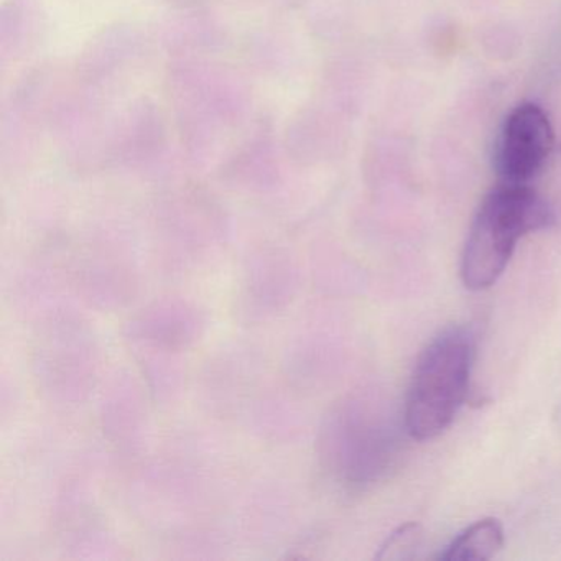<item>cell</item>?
Returning a JSON list of instances; mask_svg holds the SVG:
<instances>
[{
	"mask_svg": "<svg viewBox=\"0 0 561 561\" xmlns=\"http://www.w3.org/2000/svg\"><path fill=\"white\" fill-rule=\"evenodd\" d=\"M553 222V209L530 186L502 183L492 190L482 202L466 241L462 284L476 291L492 287L504 274L517 242Z\"/></svg>",
	"mask_w": 561,
	"mask_h": 561,
	"instance_id": "cell-1",
	"label": "cell"
},
{
	"mask_svg": "<svg viewBox=\"0 0 561 561\" xmlns=\"http://www.w3.org/2000/svg\"><path fill=\"white\" fill-rule=\"evenodd\" d=\"M169 96L190 153H206L216 140L242 123L249 91L241 78L221 65L179 57L170 67Z\"/></svg>",
	"mask_w": 561,
	"mask_h": 561,
	"instance_id": "cell-2",
	"label": "cell"
},
{
	"mask_svg": "<svg viewBox=\"0 0 561 561\" xmlns=\"http://www.w3.org/2000/svg\"><path fill=\"white\" fill-rule=\"evenodd\" d=\"M474 360V336L451 327L426 346L416 363L405 405V426L416 439L442 435L466 402Z\"/></svg>",
	"mask_w": 561,
	"mask_h": 561,
	"instance_id": "cell-3",
	"label": "cell"
},
{
	"mask_svg": "<svg viewBox=\"0 0 561 561\" xmlns=\"http://www.w3.org/2000/svg\"><path fill=\"white\" fill-rule=\"evenodd\" d=\"M554 133L547 113L537 104L515 107L502 127L494 163L504 183L527 185L550 157Z\"/></svg>",
	"mask_w": 561,
	"mask_h": 561,
	"instance_id": "cell-4",
	"label": "cell"
},
{
	"mask_svg": "<svg viewBox=\"0 0 561 561\" xmlns=\"http://www.w3.org/2000/svg\"><path fill=\"white\" fill-rule=\"evenodd\" d=\"M146 34L127 22L107 25L84 45L78 57V81L84 88H103L136 67L147 54Z\"/></svg>",
	"mask_w": 561,
	"mask_h": 561,
	"instance_id": "cell-5",
	"label": "cell"
},
{
	"mask_svg": "<svg viewBox=\"0 0 561 561\" xmlns=\"http://www.w3.org/2000/svg\"><path fill=\"white\" fill-rule=\"evenodd\" d=\"M47 28L41 0H5L0 15V51L4 60L28 57Z\"/></svg>",
	"mask_w": 561,
	"mask_h": 561,
	"instance_id": "cell-6",
	"label": "cell"
},
{
	"mask_svg": "<svg viewBox=\"0 0 561 561\" xmlns=\"http://www.w3.org/2000/svg\"><path fill=\"white\" fill-rule=\"evenodd\" d=\"M179 18L165 25L163 37L170 50L179 57H190L193 51L213 48L221 44L218 25L202 11H176Z\"/></svg>",
	"mask_w": 561,
	"mask_h": 561,
	"instance_id": "cell-7",
	"label": "cell"
},
{
	"mask_svg": "<svg viewBox=\"0 0 561 561\" xmlns=\"http://www.w3.org/2000/svg\"><path fill=\"white\" fill-rule=\"evenodd\" d=\"M504 545V528L497 518H482L469 525L451 541L442 560H491Z\"/></svg>",
	"mask_w": 561,
	"mask_h": 561,
	"instance_id": "cell-8",
	"label": "cell"
},
{
	"mask_svg": "<svg viewBox=\"0 0 561 561\" xmlns=\"http://www.w3.org/2000/svg\"><path fill=\"white\" fill-rule=\"evenodd\" d=\"M422 540V528L419 524H405L397 528L386 543L380 547L377 560H405L412 558Z\"/></svg>",
	"mask_w": 561,
	"mask_h": 561,
	"instance_id": "cell-9",
	"label": "cell"
},
{
	"mask_svg": "<svg viewBox=\"0 0 561 561\" xmlns=\"http://www.w3.org/2000/svg\"><path fill=\"white\" fill-rule=\"evenodd\" d=\"M163 2L175 11H202L203 8L213 4L216 0H163Z\"/></svg>",
	"mask_w": 561,
	"mask_h": 561,
	"instance_id": "cell-10",
	"label": "cell"
}]
</instances>
